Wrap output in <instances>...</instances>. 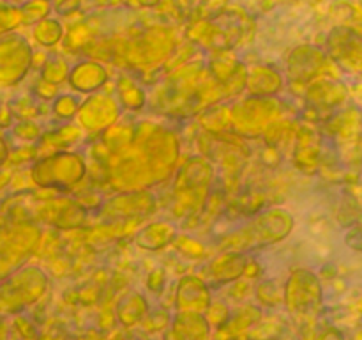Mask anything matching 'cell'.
Returning a JSON list of instances; mask_svg holds the SVG:
<instances>
[{
	"mask_svg": "<svg viewBox=\"0 0 362 340\" xmlns=\"http://www.w3.org/2000/svg\"><path fill=\"white\" fill-rule=\"evenodd\" d=\"M354 237H356V243L352 244L357 248V250L362 251V230H357V232L354 234Z\"/></svg>",
	"mask_w": 362,
	"mask_h": 340,
	"instance_id": "6da1fadb",
	"label": "cell"
}]
</instances>
